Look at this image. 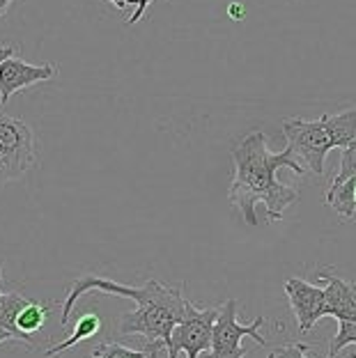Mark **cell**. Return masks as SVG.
Masks as SVG:
<instances>
[{
	"label": "cell",
	"instance_id": "obj_15",
	"mask_svg": "<svg viewBox=\"0 0 356 358\" xmlns=\"http://www.w3.org/2000/svg\"><path fill=\"white\" fill-rule=\"evenodd\" d=\"M92 356L97 358H155V352H152L150 345L145 347L143 352H136V349L122 347L118 343H104L99 347H94Z\"/></svg>",
	"mask_w": 356,
	"mask_h": 358
},
{
	"label": "cell",
	"instance_id": "obj_18",
	"mask_svg": "<svg viewBox=\"0 0 356 358\" xmlns=\"http://www.w3.org/2000/svg\"><path fill=\"white\" fill-rule=\"evenodd\" d=\"M306 352H308V345H287L276 349V358H306ZM327 358H336V354L329 352Z\"/></svg>",
	"mask_w": 356,
	"mask_h": 358
},
{
	"label": "cell",
	"instance_id": "obj_5",
	"mask_svg": "<svg viewBox=\"0 0 356 358\" xmlns=\"http://www.w3.org/2000/svg\"><path fill=\"white\" fill-rule=\"evenodd\" d=\"M264 317H255L250 324L237 322V301L228 299L225 306L218 310V320L212 331V345H209V358H244L248 349L241 347L246 336L253 338L260 347H266V340L260 336V327Z\"/></svg>",
	"mask_w": 356,
	"mask_h": 358
},
{
	"label": "cell",
	"instance_id": "obj_11",
	"mask_svg": "<svg viewBox=\"0 0 356 358\" xmlns=\"http://www.w3.org/2000/svg\"><path fill=\"white\" fill-rule=\"evenodd\" d=\"M101 329V317L97 315V313H85L80 320L76 322V327H74V333L67 338V340H62L60 345H53V347H48L46 349V356L51 358V356H58L62 352H67L69 347H74L78 343H83V340H90L92 336H97Z\"/></svg>",
	"mask_w": 356,
	"mask_h": 358
},
{
	"label": "cell",
	"instance_id": "obj_22",
	"mask_svg": "<svg viewBox=\"0 0 356 358\" xmlns=\"http://www.w3.org/2000/svg\"><path fill=\"white\" fill-rule=\"evenodd\" d=\"M7 340H14V336L10 331H5V329H0V345L3 343H7Z\"/></svg>",
	"mask_w": 356,
	"mask_h": 358
},
{
	"label": "cell",
	"instance_id": "obj_24",
	"mask_svg": "<svg viewBox=\"0 0 356 358\" xmlns=\"http://www.w3.org/2000/svg\"><path fill=\"white\" fill-rule=\"evenodd\" d=\"M0 280H3V266H0Z\"/></svg>",
	"mask_w": 356,
	"mask_h": 358
},
{
	"label": "cell",
	"instance_id": "obj_26",
	"mask_svg": "<svg viewBox=\"0 0 356 358\" xmlns=\"http://www.w3.org/2000/svg\"><path fill=\"white\" fill-rule=\"evenodd\" d=\"M0 299H3V292H0Z\"/></svg>",
	"mask_w": 356,
	"mask_h": 358
},
{
	"label": "cell",
	"instance_id": "obj_17",
	"mask_svg": "<svg viewBox=\"0 0 356 358\" xmlns=\"http://www.w3.org/2000/svg\"><path fill=\"white\" fill-rule=\"evenodd\" d=\"M354 343H356V322H341V329H338L334 343H331V354H338L341 349Z\"/></svg>",
	"mask_w": 356,
	"mask_h": 358
},
{
	"label": "cell",
	"instance_id": "obj_1",
	"mask_svg": "<svg viewBox=\"0 0 356 358\" xmlns=\"http://www.w3.org/2000/svg\"><path fill=\"white\" fill-rule=\"evenodd\" d=\"M232 161L234 179L228 198L248 225H257V205H264V214L269 221H280L285 209L299 200L297 189L276 179L280 168H290L299 177L308 175L287 150L280 154L269 152L264 131H253L241 138L232 148Z\"/></svg>",
	"mask_w": 356,
	"mask_h": 358
},
{
	"label": "cell",
	"instance_id": "obj_9",
	"mask_svg": "<svg viewBox=\"0 0 356 358\" xmlns=\"http://www.w3.org/2000/svg\"><path fill=\"white\" fill-rule=\"evenodd\" d=\"M320 278L327 282L325 317H336L338 322H356V287L354 285L338 278L329 268H322Z\"/></svg>",
	"mask_w": 356,
	"mask_h": 358
},
{
	"label": "cell",
	"instance_id": "obj_14",
	"mask_svg": "<svg viewBox=\"0 0 356 358\" xmlns=\"http://www.w3.org/2000/svg\"><path fill=\"white\" fill-rule=\"evenodd\" d=\"M46 317H48V306L39 303V301H28L26 306L21 308L19 317H16V327H19L21 333L26 336H35V333L42 331V327L46 324Z\"/></svg>",
	"mask_w": 356,
	"mask_h": 358
},
{
	"label": "cell",
	"instance_id": "obj_28",
	"mask_svg": "<svg viewBox=\"0 0 356 358\" xmlns=\"http://www.w3.org/2000/svg\"><path fill=\"white\" fill-rule=\"evenodd\" d=\"M0 106H3V103H0Z\"/></svg>",
	"mask_w": 356,
	"mask_h": 358
},
{
	"label": "cell",
	"instance_id": "obj_13",
	"mask_svg": "<svg viewBox=\"0 0 356 358\" xmlns=\"http://www.w3.org/2000/svg\"><path fill=\"white\" fill-rule=\"evenodd\" d=\"M327 205L352 221L356 214V175L347 179L338 189H327Z\"/></svg>",
	"mask_w": 356,
	"mask_h": 358
},
{
	"label": "cell",
	"instance_id": "obj_2",
	"mask_svg": "<svg viewBox=\"0 0 356 358\" xmlns=\"http://www.w3.org/2000/svg\"><path fill=\"white\" fill-rule=\"evenodd\" d=\"M189 299L182 294V287H166L161 285L155 296L138 303L134 313H124L120 322L122 336H145L150 343L171 345L173 329L184 320Z\"/></svg>",
	"mask_w": 356,
	"mask_h": 358
},
{
	"label": "cell",
	"instance_id": "obj_7",
	"mask_svg": "<svg viewBox=\"0 0 356 358\" xmlns=\"http://www.w3.org/2000/svg\"><path fill=\"white\" fill-rule=\"evenodd\" d=\"M285 294L290 299V306H292L301 333H308L325 317V289L318 287V285L306 282L304 278H287Z\"/></svg>",
	"mask_w": 356,
	"mask_h": 358
},
{
	"label": "cell",
	"instance_id": "obj_4",
	"mask_svg": "<svg viewBox=\"0 0 356 358\" xmlns=\"http://www.w3.org/2000/svg\"><path fill=\"white\" fill-rule=\"evenodd\" d=\"M35 164V138L30 127L16 117H0V186L21 179Z\"/></svg>",
	"mask_w": 356,
	"mask_h": 358
},
{
	"label": "cell",
	"instance_id": "obj_10",
	"mask_svg": "<svg viewBox=\"0 0 356 358\" xmlns=\"http://www.w3.org/2000/svg\"><path fill=\"white\" fill-rule=\"evenodd\" d=\"M28 296L23 294H16V292H12V294H3V299H0V329L10 331L14 340H19V343H26V345H32V338L26 336V333H21L19 327H16V317H19L21 308L28 303Z\"/></svg>",
	"mask_w": 356,
	"mask_h": 358
},
{
	"label": "cell",
	"instance_id": "obj_20",
	"mask_svg": "<svg viewBox=\"0 0 356 358\" xmlns=\"http://www.w3.org/2000/svg\"><path fill=\"white\" fill-rule=\"evenodd\" d=\"M108 3L115 5L118 10H124L127 5H136V3H138V0H108Z\"/></svg>",
	"mask_w": 356,
	"mask_h": 358
},
{
	"label": "cell",
	"instance_id": "obj_3",
	"mask_svg": "<svg viewBox=\"0 0 356 358\" xmlns=\"http://www.w3.org/2000/svg\"><path fill=\"white\" fill-rule=\"evenodd\" d=\"M283 136L287 138V152L306 173L322 177L325 175V159L331 150H336L327 120H301L292 117L283 122Z\"/></svg>",
	"mask_w": 356,
	"mask_h": 358
},
{
	"label": "cell",
	"instance_id": "obj_27",
	"mask_svg": "<svg viewBox=\"0 0 356 358\" xmlns=\"http://www.w3.org/2000/svg\"><path fill=\"white\" fill-rule=\"evenodd\" d=\"M90 358H97V356H90Z\"/></svg>",
	"mask_w": 356,
	"mask_h": 358
},
{
	"label": "cell",
	"instance_id": "obj_23",
	"mask_svg": "<svg viewBox=\"0 0 356 358\" xmlns=\"http://www.w3.org/2000/svg\"><path fill=\"white\" fill-rule=\"evenodd\" d=\"M266 358H276V352H271L269 356H266Z\"/></svg>",
	"mask_w": 356,
	"mask_h": 358
},
{
	"label": "cell",
	"instance_id": "obj_6",
	"mask_svg": "<svg viewBox=\"0 0 356 358\" xmlns=\"http://www.w3.org/2000/svg\"><path fill=\"white\" fill-rule=\"evenodd\" d=\"M218 320L216 308H198L191 301L186 303L184 320L173 329L168 358H198L212 345V331Z\"/></svg>",
	"mask_w": 356,
	"mask_h": 358
},
{
	"label": "cell",
	"instance_id": "obj_16",
	"mask_svg": "<svg viewBox=\"0 0 356 358\" xmlns=\"http://www.w3.org/2000/svg\"><path fill=\"white\" fill-rule=\"evenodd\" d=\"M356 175V138L343 148V154H341V168H338V173L334 177V182H331L329 189H338L341 184H345L347 179Z\"/></svg>",
	"mask_w": 356,
	"mask_h": 358
},
{
	"label": "cell",
	"instance_id": "obj_21",
	"mask_svg": "<svg viewBox=\"0 0 356 358\" xmlns=\"http://www.w3.org/2000/svg\"><path fill=\"white\" fill-rule=\"evenodd\" d=\"M12 3H14V0H0V16H5L7 12H10Z\"/></svg>",
	"mask_w": 356,
	"mask_h": 358
},
{
	"label": "cell",
	"instance_id": "obj_8",
	"mask_svg": "<svg viewBox=\"0 0 356 358\" xmlns=\"http://www.w3.org/2000/svg\"><path fill=\"white\" fill-rule=\"evenodd\" d=\"M55 76L53 64H28L21 58H7L0 62V103H7L16 92L30 85L44 83Z\"/></svg>",
	"mask_w": 356,
	"mask_h": 358
},
{
	"label": "cell",
	"instance_id": "obj_19",
	"mask_svg": "<svg viewBox=\"0 0 356 358\" xmlns=\"http://www.w3.org/2000/svg\"><path fill=\"white\" fill-rule=\"evenodd\" d=\"M150 3H152V0H138V3H136V12L131 14V16H129V26H134V23H138L141 21V16L145 14V10H148V7H150Z\"/></svg>",
	"mask_w": 356,
	"mask_h": 358
},
{
	"label": "cell",
	"instance_id": "obj_12",
	"mask_svg": "<svg viewBox=\"0 0 356 358\" xmlns=\"http://www.w3.org/2000/svg\"><path fill=\"white\" fill-rule=\"evenodd\" d=\"M325 120L338 150L347 148L356 138V108H347L343 113H327Z\"/></svg>",
	"mask_w": 356,
	"mask_h": 358
},
{
	"label": "cell",
	"instance_id": "obj_25",
	"mask_svg": "<svg viewBox=\"0 0 356 358\" xmlns=\"http://www.w3.org/2000/svg\"><path fill=\"white\" fill-rule=\"evenodd\" d=\"M350 358H356V354H350Z\"/></svg>",
	"mask_w": 356,
	"mask_h": 358
}]
</instances>
